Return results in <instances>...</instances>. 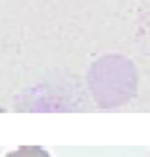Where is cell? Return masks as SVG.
<instances>
[{
    "instance_id": "cell-1",
    "label": "cell",
    "mask_w": 150,
    "mask_h": 157,
    "mask_svg": "<svg viewBox=\"0 0 150 157\" xmlns=\"http://www.w3.org/2000/svg\"><path fill=\"white\" fill-rule=\"evenodd\" d=\"M7 157H51L44 148H37V146H25V148H19V150H12L7 152Z\"/></svg>"
}]
</instances>
